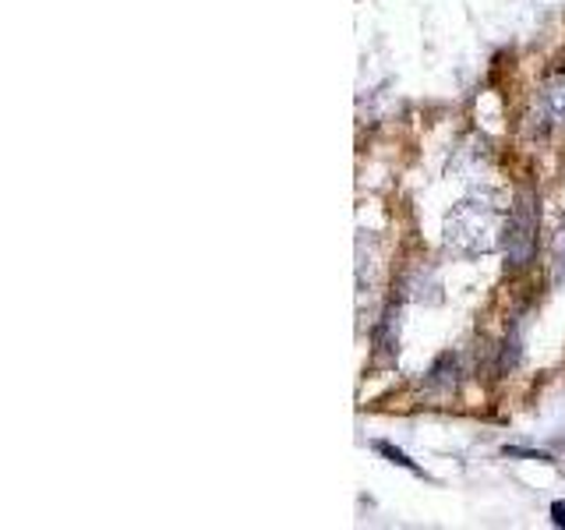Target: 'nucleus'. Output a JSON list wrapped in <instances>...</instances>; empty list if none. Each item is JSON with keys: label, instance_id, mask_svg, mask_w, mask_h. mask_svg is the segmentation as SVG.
<instances>
[{"label": "nucleus", "instance_id": "nucleus-4", "mask_svg": "<svg viewBox=\"0 0 565 530\" xmlns=\"http://www.w3.org/2000/svg\"><path fill=\"white\" fill-rule=\"evenodd\" d=\"M555 283H565V216H562V226L555 234Z\"/></svg>", "mask_w": 565, "mask_h": 530}, {"label": "nucleus", "instance_id": "nucleus-1", "mask_svg": "<svg viewBox=\"0 0 565 530\" xmlns=\"http://www.w3.org/2000/svg\"><path fill=\"white\" fill-rule=\"evenodd\" d=\"M502 241L499 209L484 199H463L446 216V247L459 258H477Z\"/></svg>", "mask_w": 565, "mask_h": 530}, {"label": "nucleus", "instance_id": "nucleus-5", "mask_svg": "<svg viewBox=\"0 0 565 530\" xmlns=\"http://www.w3.org/2000/svg\"><path fill=\"white\" fill-rule=\"evenodd\" d=\"M375 449H379V453H385L388 459H393V464H399V467H406V470H414V474H420V470H417V467L411 464V459H406V456H403L399 449H393V446H385V442H379V446H375Z\"/></svg>", "mask_w": 565, "mask_h": 530}, {"label": "nucleus", "instance_id": "nucleus-6", "mask_svg": "<svg viewBox=\"0 0 565 530\" xmlns=\"http://www.w3.org/2000/svg\"><path fill=\"white\" fill-rule=\"evenodd\" d=\"M552 520H555V527H565V502L552 506Z\"/></svg>", "mask_w": 565, "mask_h": 530}, {"label": "nucleus", "instance_id": "nucleus-2", "mask_svg": "<svg viewBox=\"0 0 565 530\" xmlns=\"http://www.w3.org/2000/svg\"><path fill=\"white\" fill-rule=\"evenodd\" d=\"M537 226H541V199L534 188H523L509 205V216L502 223V252L505 269L520 273L537 255Z\"/></svg>", "mask_w": 565, "mask_h": 530}, {"label": "nucleus", "instance_id": "nucleus-3", "mask_svg": "<svg viewBox=\"0 0 565 530\" xmlns=\"http://www.w3.org/2000/svg\"><path fill=\"white\" fill-rule=\"evenodd\" d=\"M541 106L552 124H558V128H565V67L552 71L541 88Z\"/></svg>", "mask_w": 565, "mask_h": 530}]
</instances>
